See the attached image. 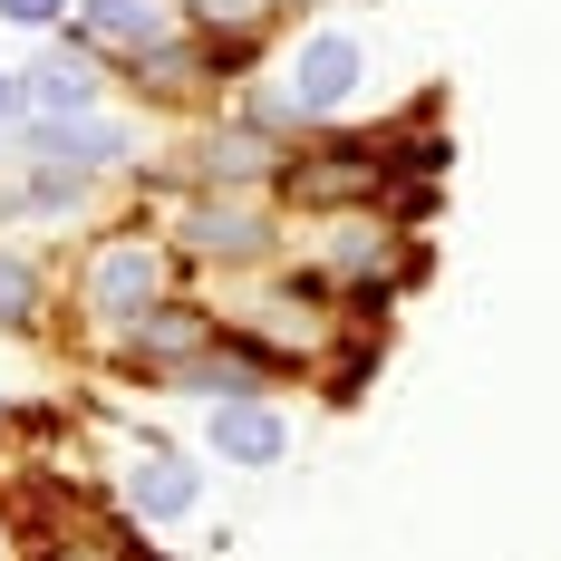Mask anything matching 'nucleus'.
<instances>
[{
  "label": "nucleus",
  "mask_w": 561,
  "mask_h": 561,
  "mask_svg": "<svg viewBox=\"0 0 561 561\" xmlns=\"http://www.w3.org/2000/svg\"><path fill=\"white\" fill-rule=\"evenodd\" d=\"M126 504L146 513V523H184V513L204 504V465H184L174 446H146L126 465Z\"/></svg>",
  "instance_id": "5"
},
{
  "label": "nucleus",
  "mask_w": 561,
  "mask_h": 561,
  "mask_svg": "<svg viewBox=\"0 0 561 561\" xmlns=\"http://www.w3.org/2000/svg\"><path fill=\"white\" fill-rule=\"evenodd\" d=\"M262 165H272V146H262L252 126H232V136H204V174H232V184H242V174H262Z\"/></svg>",
  "instance_id": "10"
},
{
  "label": "nucleus",
  "mask_w": 561,
  "mask_h": 561,
  "mask_svg": "<svg viewBox=\"0 0 561 561\" xmlns=\"http://www.w3.org/2000/svg\"><path fill=\"white\" fill-rule=\"evenodd\" d=\"M58 10H68V0H0V20H20V30H49Z\"/></svg>",
  "instance_id": "13"
},
{
  "label": "nucleus",
  "mask_w": 561,
  "mask_h": 561,
  "mask_svg": "<svg viewBox=\"0 0 561 561\" xmlns=\"http://www.w3.org/2000/svg\"><path fill=\"white\" fill-rule=\"evenodd\" d=\"M156 290H165V252L136 232V242H98V262L78 280V300L107 320V330H136L146 310H156Z\"/></svg>",
  "instance_id": "3"
},
{
  "label": "nucleus",
  "mask_w": 561,
  "mask_h": 561,
  "mask_svg": "<svg viewBox=\"0 0 561 561\" xmlns=\"http://www.w3.org/2000/svg\"><path fill=\"white\" fill-rule=\"evenodd\" d=\"M98 107V68L78 49H58L49 68H30V116H88Z\"/></svg>",
  "instance_id": "9"
},
{
  "label": "nucleus",
  "mask_w": 561,
  "mask_h": 561,
  "mask_svg": "<svg viewBox=\"0 0 561 561\" xmlns=\"http://www.w3.org/2000/svg\"><path fill=\"white\" fill-rule=\"evenodd\" d=\"M358 78H368V49L348 39V30H310L300 49L280 58V88H272V126H320L358 98Z\"/></svg>",
  "instance_id": "1"
},
{
  "label": "nucleus",
  "mask_w": 561,
  "mask_h": 561,
  "mask_svg": "<svg viewBox=\"0 0 561 561\" xmlns=\"http://www.w3.org/2000/svg\"><path fill=\"white\" fill-rule=\"evenodd\" d=\"M30 310H39V272L20 252H0V330H30Z\"/></svg>",
  "instance_id": "11"
},
{
  "label": "nucleus",
  "mask_w": 561,
  "mask_h": 561,
  "mask_svg": "<svg viewBox=\"0 0 561 561\" xmlns=\"http://www.w3.org/2000/svg\"><path fill=\"white\" fill-rule=\"evenodd\" d=\"M184 252H204V262H262L272 252V224L252 204H194L184 214Z\"/></svg>",
  "instance_id": "6"
},
{
  "label": "nucleus",
  "mask_w": 561,
  "mask_h": 561,
  "mask_svg": "<svg viewBox=\"0 0 561 561\" xmlns=\"http://www.w3.org/2000/svg\"><path fill=\"white\" fill-rule=\"evenodd\" d=\"M204 446L224 455V465H242V474H272L280 455H290V416L262 407V397H224L214 426H204Z\"/></svg>",
  "instance_id": "4"
},
{
  "label": "nucleus",
  "mask_w": 561,
  "mask_h": 561,
  "mask_svg": "<svg viewBox=\"0 0 561 561\" xmlns=\"http://www.w3.org/2000/svg\"><path fill=\"white\" fill-rule=\"evenodd\" d=\"M20 116H30V78H10V68H0V126H20Z\"/></svg>",
  "instance_id": "14"
},
{
  "label": "nucleus",
  "mask_w": 561,
  "mask_h": 561,
  "mask_svg": "<svg viewBox=\"0 0 561 561\" xmlns=\"http://www.w3.org/2000/svg\"><path fill=\"white\" fill-rule=\"evenodd\" d=\"M204 348H214V320H204V310L156 300V310L136 320V358H156V368H184V358H204Z\"/></svg>",
  "instance_id": "8"
},
{
  "label": "nucleus",
  "mask_w": 561,
  "mask_h": 561,
  "mask_svg": "<svg viewBox=\"0 0 561 561\" xmlns=\"http://www.w3.org/2000/svg\"><path fill=\"white\" fill-rule=\"evenodd\" d=\"M78 39H116V49H165L174 20L156 10V0H78Z\"/></svg>",
  "instance_id": "7"
},
{
  "label": "nucleus",
  "mask_w": 561,
  "mask_h": 561,
  "mask_svg": "<svg viewBox=\"0 0 561 561\" xmlns=\"http://www.w3.org/2000/svg\"><path fill=\"white\" fill-rule=\"evenodd\" d=\"M184 10H194L204 39H224V30H262V20H272V0H184Z\"/></svg>",
  "instance_id": "12"
},
{
  "label": "nucleus",
  "mask_w": 561,
  "mask_h": 561,
  "mask_svg": "<svg viewBox=\"0 0 561 561\" xmlns=\"http://www.w3.org/2000/svg\"><path fill=\"white\" fill-rule=\"evenodd\" d=\"M126 146H136L126 116H98V107L88 116H30V126H20V156L39 174H58V184H88V174L126 165Z\"/></svg>",
  "instance_id": "2"
}]
</instances>
